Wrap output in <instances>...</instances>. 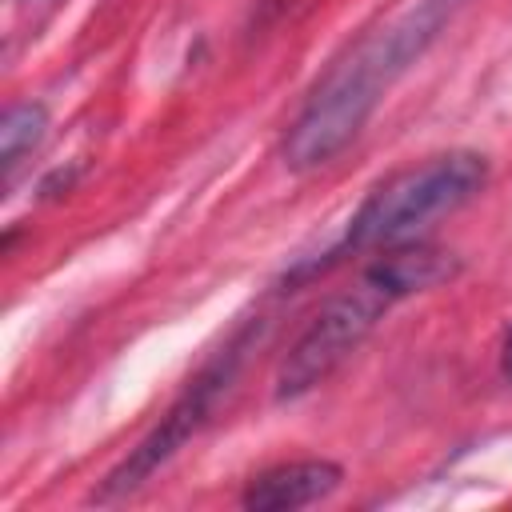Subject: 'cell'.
Masks as SVG:
<instances>
[{
	"label": "cell",
	"instance_id": "3",
	"mask_svg": "<svg viewBox=\"0 0 512 512\" xmlns=\"http://www.w3.org/2000/svg\"><path fill=\"white\" fill-rule=\"evenodd\" d=\"M404 296H408V288L396 276V268L388 264V256H376V264L364 268L348 292L332 296L308 320V328L296 336V344L288 348V356L276 372V396L296 400V396L312 392L316 384H324L368 340V332L380 324V316Z\"/></svg>",
	"mask_w": 512,
	"mask_h": 512
},
{
	"label": "cell",
	"instance_id": "4",
	"mask_svg": "<svg viewBox=\"0 0 512 512\" xmlns=\"http://www.w3.org/2000/svg\"><path fill=\"white\" fill-rule=\"evenodd\" d=\"M240 356H244V340H236V344H228L184 392H180V400L168 408V416L108 472V480L100 484V492H96V500L100 504H108V500H120V496H128V492H136L160 464H168L196 432H200V424L212 416V408H216V400L228 392V384H232V376H236V364H240Z\"/></svg>",
	"mask_w": 512,
	"mask_h": 512
},
{
	"label": "cell",
	"instance_id": "5",
	"mask_svg": "<svg viewBox=\"0 0 512 512\" xmlns=\"http://www.w3.org/2000/svg\"><path fill=\"white\" fill-rule=\"evenodd\" d=\"M344 472L332 460H292V464H276L260 476H252V484L244 488V508L252 512H284V508H304L316 504L324 496H332L340 488Z\"/></svg>",
	"mask_w": 512,
	"mask_h": 512
},
{
	"label": "cell",
	"instance_id": "2",
	"mask_svg": "<svg viewBox=\"0 0 512 512\" xmlns=\"http://www.w3.org/2000/svg\"><path fill=\"white\" fill-rule=\"evenodd\" d=\"M484 180H488V160L468 148H452V152H440V156H428L420 164L392 172L364 196V204L348 220L340 244L328 248L312 272H324L328 264H336L348 252L408 244L432 220L464 208L484 188Z\"/></svg>",
	"mask_w": 512,
	"mask_h": 512
},
{
	"label": "cell",
	"instance_id": "6",
	"mask_svg": "<svg viewBox=\"0 0 512 512\" xmlns=\"http://www.w3.org/2000/svg\"><path fill=\"white\" fill-rule=\"evenodd\" d=\"M44 132H48L44 104H32V100L12 104L0 120V164H4V172H12L20 164V156L32 152L44 140Z\"/></svg>",
	"mask_w": 512,
	"mask_h": 512
},
{
	"label": "cell",
	"instance_id": "7",
	"mask_svg": "<svg viewBox=\"0 0 512 512\" xmlns=\"http://www.w3.org/2000/svg\"><path fill=\"white\" fill-rule=\"evenodd\" d=\"M504 372L512 376V332L504 336Z\"/></svg>",
	"mask_w": 512,
	"mask_h": 512
},
{
	"label": "cell",
	"instance_id": "1",
	"mask_svg": "<svg viewBox=\"0 0 512 512\" xmlns=\"http://www.w3.org/2000/svg\"><path fill=\"white\" fill-rule=\"evenodd\" d=\"M456 0H416L388 24L372 28L356 48H348L324 80L304 100L300 116L292 120L284 136V160L288 168L304 172L316 164H328L376 112L392 80L432 44L444 16Z\"/></svg>",
	"mask_w": 512,
	"mask_h": 512
}]
</instances>
